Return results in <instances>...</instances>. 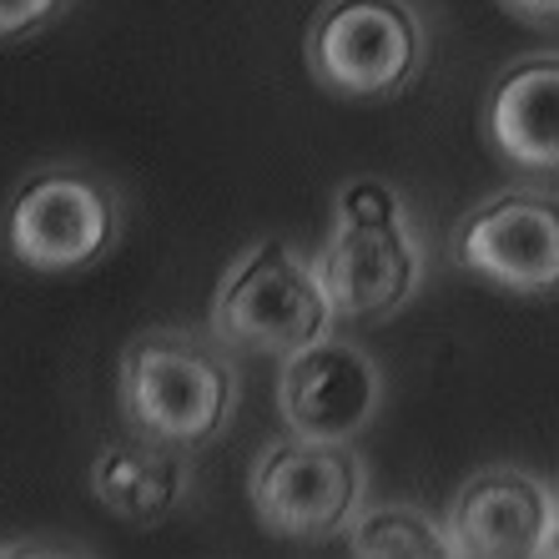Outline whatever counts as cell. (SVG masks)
Masks as SVG:
<instances>
[{"instance_id": "obj_1", "label": "cell", "mask_w": 559, "mask_h": 559, "mask_svg": "<svg viewBox=\"0 0 559 559\" xmlns=\"http://www.w3.org/2000/svg\"><path fill=\"white\" fill-rule=\"evenodd\" d=\"M227 343L187 328H156L121 353V414L131 433L197 454L222 439L237 408V368Z\"/></svg>"}, {"instance_id": "obj_2", "label": "cell", "mask_w": 559, "mask_h": 559, "mask_svg": "<svg viewBox=\"0 0 559 559\" xmlns=\"http://www.w3.org/2000/svg\"><path fill=\"white\" fill-rule=\"evenodd\" d=\"M333 212V233L312 258L333 312L343 323H373L399 312L424 277V248L408 227L404 202L383 182H353L338 192Z\"/></svg>"}, {"instance_id": "obj_3", "label": "cell", "mask_w": 559, "mask_h": 559, "mask_svg": "<svg viewBox=\"0 0 559 559\" xmlns=\"http://www.w3.org/2000/svg\"><path fill=\"white\" fill-rule=\"evenodd\" d=\"M338 312L323 293V277L312 262L267 237L233 262L212 302V333L237 353L262 358H293L298 348L328 338Z\"/></svg>"}, {"instance_id": "obj_4", "label": "cell", "mask_w": 559, "mask_h": 559, "mask_svg": "<svg viewBox=\"0 0 559 559\" xmlns=\"http://www.w3.org/2000/svg\"><path fill=\"white\" fill-rule=\"evenodd\" d=\"M424 66V26L408 0H328L308 26V71L353 102L399 96Z\"/></svg>"}, {"instance_id": "obj_5", "label": "cell", "mask_w": 559, "mask_h": 559, "mask_svg": "<svg viewBox=\"0 0 559 559\" xmlns=\"http://www.w3.org/2000/svg\"><path fill=\"white\" fill-rule=\"evenodd\" d=\"M364 459L348 443L328 439H287L267 443L252 464V509L267 534L283 539H338L364 514Z\"/></svg>"}, {"instance_id": "obj_6", "label": "cell", "mask_w": 559, "mask_h": 559, "mask_svg": "<svg viewBox=\"0 0 559 559\" xmlns=\"http://www.w3.org/2000/svg\"><path fill=\"white\" fill-rule=\"evenodd\" d=\"M121 227L117 192L81 167H40L5 207V248L31 273L92 267Z\"/></svg>"}, {"instance_id": "obj_7", "label": "cell", "mask_w": 559, "mask_h": 559, "mask_svg": "<svg viewBox=\"0 0 559 559\" xmlns=\"http://www.w3.org/2000/svg\"><path fill=\"white\" fill-rule=\"evenodd\" d=\"M454 262L514 298L559 293V197L514 187L474 207L454 233Z\"/></svg>"}, {"instance_id": "obj_8", "label": "cell", "mask_w": 559, "mask_h": 559, "mask_svg": "<svg viewBox=\"0 0 559 559\" xmlns=\"http://www.w3.org/2000/svg\"><path fill=\"white\" fill-rule=\"evenodd\" d=\"M378 404H383V373L358 343L328 333L283 358L277 408H283L287 433L353 443L373 424Z\"/></svg>"}, {"instance_id": "obj_9", "label": "cell", "mask_w": 559, "mask_h": 559, "mask_svg": "<svg viewBox=\"0 0 559 559\" xmlns=\"http://www.w3.org/2000/svg\"><path fill=\"white\" fill-rule=\"evenodd\" d=\"M559 520V495L524 468H484L454 495L443 520L449 555L459 559H534L545 555Z\"/></svg>"}, {"instance_id": "obj_10", "label": "cell", "mask_w": 559, "mask_h": 559, "mask_svg": "<svg viewBox=\"0 0 559 559\" xmlns=\"http://www.w3.org/2000/svg\"><path fill=\"white\" fill-rule=\"evenodd\" d=\"M484 131L514 171L559 177V56H524L495 81Z\"/></svg>"}, {"instance_id": "obj_11", "label": "cell", "mask_w": 559, "mask_h": 559, "mask_svg": "<svg viewBox=\"0 0 559 559\" xmlns=\"http://www.w3.org/2000/svg\"><path fill=\"white\" fill-rule=\"evenodd\" d=\"M187 459L182 449H167L156 439H127L106 443L102 459L92 468V489L102 499V509H111L127 524H162L177 514V504L187 499Z\"/></svg>"}, {"instance_id": "obj_12", "label": "cell", "mask_w": 559, "mask_h": 559, "mask_svg": "<svg viewBox=\"0 0 559 559\" xmlns=\"http://www.w3.org/2000/svg\"><path fill=\"white\" fill-rule=\"evenodd\" d=\"M348 549L358 559H443L449 534L429 514H418L414 504H383L353 520Z\"/></svg>"}, {"instance_id": "obj_13", "label": "cell", "mask_w": 559, "mask_h": 559, "mask_svg": "<svg viewBox=\"0 0 559 559\" xmlns=\"http://www.w3.org/2000/svg\"><path fill=\"white\" fill-rule=\"evenodd\" d=\"M71 0H0V46L31 40L36 31H46Z\"/></svg>"}, {"instance_id": "obj_14", "label": "cell", "mask_w": 559, "mask_h": 559, "mask_svg": "<svg viewBox=\"0 0 559 559\" xmlns=\"http://www.w3.org/2000/svg\"><path fill=\"white\" fill-rule=\"evenodd\" d=\"M499 5L534 31H559V0H499Z\"/></svg>"}, {"instance_id": "obj_15", "label": "cell", "mask_w": 559, "mask_h": 559, "mask_svg": "<svg viewBox=\"0 0 559 559\" xmlns=\"http://www.w3.org/2000/svg\"><path fill=\"white\" fill-rule=\"evenodd\" d=\"M545 559H559V520H555V534H549V545H545Z\"/></svg>"}]
</instances>
